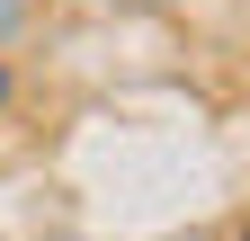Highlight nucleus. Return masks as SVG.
Here are the masks:
<instances>
[{
	"label": "nucleus",
	"instance_id": "f03ea898",
	"mask_svg": "<svg viewBox=\"0 0 250 241\" xmlns=\"http://www.w3.org/2000/svg\"><path fill=\"white\" fill-rule=\"evenodd\" d=\"M232 241H250V223H241V232H232Z\"/></svg>",
	"mask_w": 250,
	"mask_h": 241
},
{
	"label": "nucleus",
	"instance_id": "f257e3e1",
	"mask_svg": "<svg viewBox=\"0 0 250 241\" xmlns=\"http://www.w3.org/2000/svg\"><path fill=\"white\" fill-rule=\"evenodd\" d=\"M0 107H9V63H0Z\"/></svg>",
	"mask_w": 250,
	"mask_h": 241
}]
</instances>
